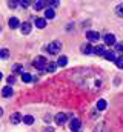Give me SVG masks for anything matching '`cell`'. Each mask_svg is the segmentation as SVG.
Returning <instances> with one entry per match:
<instances>
[{"label": "cell", "instance_id": "obj_1", "mask_svg": "<svg viewBox=\"0 0 123 132\" xmlns=\"http://www.w3.org/2000/svg\"><path fill=\"white\" fill-rule=\"evenodd\" d=\"M46 51L49 54H59L62 51V43L60 42H51L48 46H46Z\"/></svg>", "mask_w": 123, "mask_h": 132}, {"label": "cell", "instance_id": "obj_2", "mask_svg": "<svg viewBox=\"0 0 123 132\" xmlns=\"http://www.w3.org/2000/svg\"><path fill=\"white\" fill-rule=\"evenodd\" d=\"M32 65L35 69H39V71H46V60H45V57H37L34 62H32Z\"/></svg>", "mask_w": 123, "mask_h": 132}, {"label": "cell", "instance_id": "obj_3", "mask_svg": "<svg viewBox=\"0 0 123 132\" xmlns=\"http://www.w3.org/2000/svg\"><path fill=\"white\" fill-rule=\"evenodd\" d=\"M68 118H69V117H68L66 114H63V112H59V114L56 115V118H54V120H56V125L62 126V125H65V123H66V120H68Z\"/></svg>", "mask_w": 123, "mask_h": 132}, {"label": "cell", "instance_id": "obj_4", "mask_svg": "<svg viewBox=\"0 0 123 132\" xmlns=\"http://www.w3.org/2000/svg\"><path fill=\"white\" fill-rule=\"evenodd\" d=\"M48 3H46V0H34V3H32V8L35 9V11H42V9H45V6H46Z\"/></svg>", "mask_w": 123, "mask_h": 132}, {"label": "cell", "instance_id": "obj_5", "mask_svg": "<svg viewBox=\"0 0 123 132\" xmlns=\"http://www.w3.org/2000/svg\"><path fill=\"white\" fill-rule=\"evenodd\" d=\"M103 57H105L108 62H116V60H117V52H116V51H106Z\"/></svg>", "mask_w": 123, "mask_h": 132}, {"label": "cell", "instance_id": "obj_6", "mask_svg": "<svg viewBox=\"0 0 123 132\" xmlns=\"http://www.w3.org/2000/svg\"><path fill=\"white\" fill-rule=\"evenodd\" d=\"M80 128H82V121L79 118H72L71 120V131L75 132V131H79Z\"/></svg>", "mask_w": 123, "mask_h": 132}, {"label": "cell", "instance_id": "obj_7", "mask_svg": "<svg viewBox=\"0 0 123 132\" xmlns=\"http://www.w3.org/2000/svg\"><path fill=\"white\" fill-rule=\"evenodd\" d=\"M86 38H88L89 42H98L100 34L95 32V31H88V32H86Z\"/></svg>", "mask_w": 123, "mask_h": 132}, {"label": "cell", "instance_id": "obj_8", "mask_svg": "<svg viewBox=\"0 0 123 132\" xmlns=\"http://www.w3.org/2000/svg\"><path fill=\"white\" fill-rule=\"evenodd\" d=\"M20 31H22L23 35H28V34L31 32V23H29V22L22 23V25H20Z\"/></svg>", "mask_w": 123, "mask_h": 132}, {"label": "cell", "instance_id": "obj_9", "mask_svg": "<svg viewBox=\"0 0 123 132\" xmlns=\"http://www.w3.org/2000/svg\"><path fill=\"white\" fill-rule=\"evenodd\" d=\"M105 43L109 45V46H111V45H116V43H117V42H116V35H114V34H106V35H105Z\"/></svg>", "mask_w": 123, "mask_h": 132}, {"label": "cell", "instance_id": "obj_10", "mask_svg": "<svg viewBox=\"0 0 123 132\" xmlns=\"http://www.w3.org/2000/svg\"><path fill=\"white\" fill-rule=\"evenodd\" d=\"M8 25H9V28H11V29H16V28H19V26H20V22H19V19H17V17H12V19H9Z\"/></svg>", "mask_w": 123, "mask_h": 132}, {"label": "cell", "instance_id": "obj_11", "mask_svg": "<svg viewBox=\"0 0 123 132\" xmlns=\"http://www.w3.org/2000/svg\"><path fill=\"white\" fill-rule=\"evenodd\" d=\"M20 121H23V117H22L19 112L12 114V117H11V123H12V125H19Z\"/></svg>", "mask_w": 123, "mask_h": 132}, {"label": "cell", "instance_id": "obj_12", "mask_svg": "<svg viewBox=\"0 0 123 132\" xmlns=\"http://www.w3.org/2000/svg\"><path fill=\"white\" fill-rule=\"evenodd\" d=\"M82 52H83V54H88V55H92V54H94V48H92L89 43H88V45H83V46H82Z\"/></svg>", "mask_w": 123, "mask_h": 132}, {"label": "cell", "instance_id": "obj_13", "mask_svg": "<svg viewBox=\"0 0 123 132\" xmlns=\"http://www.w3.org/2000/svg\"><path fill=\"white\" fill-rule=\"evenodd\" d=\"M35 26H37L39 29H43V28L46 26V20L42 19V17H37V19H35Z\"/></svg>", "mask_w": 123, "mask_h": 132}, {"label": "cell", "instance_id": "obj_14", "mask_svg": "<svg viewBox=\"0 0 123 132\" xmlns=\"http://www.w3.org/2000/svg\"><path fill=\"white\" fill-rule=\"evenodd\" d=\"M2 95L6 97V98L11 97V95H12V88H11V86H5V88L2 89Z\"/></svg>", "mask_w": 123, "mask_h": 132}, {"label": "cell", "instance_id": "obj_15", "mask_svg": "<svg viewBox=\"0 0 123 132\" xmlns=\"http://www.w3.org/2000/svg\"><path fill=\"white\" fill-rule=\"evenodd\" d=\"M45 17H46V19H54V17H56V11H54V8H48V9L45 11Z\"/></svg>", "mask_w": 123, "mask_h": 132}, {"label": "cell", "instance_id": "obj_16", "mask_svg": "<svg viewBox=\"0 0 123 132\" xmlns=\"http://www.w3.org/2000/svg\"><path fill=\"white\" fill-rule=\"evenodd\" d=\"M105 52H106V51H105V48H103L102 45H98V46L94 48V54H95V55H105Z\"/></svg>", "mask_w": 123, "mask_h": 132}, {"label": "cell", "instance_id": "obj_17", "mask_svg": "<svg viewBox=\"0 0 123 132\" xmlns=\"http://www.w3.org/2000/svg\"><path fill=\"white\" fill-rule=\"evenodd\" d=\"M22 80H23V83H31L32 81V75L28 74V72H23L22 74Z\"/></svg>", "mask_w": 123, "mask_h": 132}, {"label": "cell", "instance_id": "obj_18", "mask_svg": "<svg viewBox=\"0 0 123 132\" xmlns=\"http://www.w3.org/2000/svg\"><path fill=\"white\" fill-rule=\"evenodd\" d=\"M66 65H68V59L65 55H60L57 59V66H66Z\"/></svg>", "mask_w": 123, "mask_h": 132}, {"label": "cell", "instance_id": "obj_19", "mask_svg": "<svg viewBox=\"0 0 123 132\" xmlns=\"http://www.w3.org/2000/svg\"><path fill=\"white\" fill-rule=\"evenodd\" d=\"M20 5V0H8V6L11 8V9H14V8H17Z\"/></svg>", "mask_w": 123, "mask_h": 132}, {"label": "cell", "instance_id": "obj_20", "mask_svg": "<svg viewBox=\"0 0 123 132\" xmlns=\"http://www.w3.org/2000/svg\"><path fill=\"white\" fill-rule=\"evenodd\" d=\"M97 109H98V111L106 109V101H105V100H98V101H97Z\"/></svg>", "mask_w": 123, "mask_h": 132}, {"label": "cell", "instance_id": "obj_21", "mask_svg": "<svg viewBox=\"0 0 123 132\" xmlns=\"http://www.w3.org/2000/svg\"><path fill=\"white\" fill-rule=\"evenodd\" d=\"M23 123H25V125H32V123H34V117H32V115H25V117H23Z\"/></svg>", "mask_w": 123, "mask_h": 132}, {"label": "cell", "instance_id": "obj_22", "mask_svg": "<svg viewBox=\"0 0 123 132\" xmlns=\"http://www.w3.org/2000/svg\"><path fill=\"white\" fill-rule=\"evenodd\" d=\"M116 14H117L119 17H123V3H120V5L116 6Z\"/></svg>", "mask_w": 123, "mask_h": 132}, {"label": "cell", "instance_id": "obj_23", "mask_svg": "<svg viewBox=\"0 0 123 132\" xmlns=\"http://www.w3.org/2000/svg\"><path fill=\"white\" fill-rule=\"evenodd\" d=\"M8 57H9V51L6 48L0 49V59H8Z\"/></svg>", "mask_w": 123, "mask_h": 132}, {"label": "cell", "instance_id": "obj_24", "mask_svg": "<svg viewBox=\"0 0 123 132\" xmlns=\"http://www.w3.org/2000/svg\"><path fill=\"white\" fill-rule=\"evenodd\" d=\"M46 3L51 6V8H57L60 5V0H46Z\"/></svg>", "mask_w": 123, "mask_h": 132}, {"label": "cell", "instance_id": "obj_25", "mask_svg": "<svg viewBox=\"0 0 123 132\" xmlns=\"http://www.w3.org/2000/svg\"><path fill=\"white\" fill-rule=\"evenodd\" d=\"M56 69H57V63H48L46 65V71L48 72H54Z\"/></svg>", "mask_w": 123, "mask_h": 132}, {"label": "cell", "instance_id": "obj_26", "mask_svg": "<svg viewBox=\"0 0 123 132\" xmlns=\"http://www.w3.org/2000/svg\"><path fill=\"white\" fill-rule=\"evenodd\" d=\"M116 65H117V68H119V69H123V55H119V57H117Z\"/></svg>", "mask_w": 123, "mask_h": 132}, {"label": "cell", "instance_id": "obj_27", "mask_svg": "<svg viewBox=\"0 0 123 132\" xmlns=\"http://www.w3.org/2000/svg\"><path fill=\"white\" fill-rule=\"evenodd\" d=\"M31 5V0H20V6L22 8H28Z\"/></svg>", "mask_w": 123, "mask_h": 132}, {"label": "cell", "instance_id": "obj_28", "mask_svg": "<svg viewBox=\"0 0 123 132\" xmlns=\"http://www.w3.org/2000/svg\"><path fill=\"white\" fill-rule=\"evenodd\" d=\"M12 71L14 72H22V65L20 63H16V65L12 66Z\"/></svg>", "mask_w": 123, "mask_h": 132}, {"label": "cell", "instance_id": "obj_29", "mask_svg": "<svg viewBox=\"0 0 123 132\" xmlns=\"http://www.w3.org/2000/svg\"><path fill=\"white\" fill-rule=\"evenodd\" d=\"M116 52H123V43H116Z\"/></svg>", "mask_w": 123, "mask_h": 132}, {"label": "cell", "instance_id": "obj_30", "mask_svg": "<svg viewBox=\"0 0 123 132\" xmlns=\"http://www.w3.org/2000/svg\"><path fill=\"white\" fill-rule=\"evenodd\" d=\"M6 80H8V85H12V83L16 81V77H14V75H9Z\"/></svg>", "mask_w": 123, "mask_h": 132}, {"label": "cell", "instance_id": "obj_31", "mask_svg": "<svg viewBox=\"0 0 123 132\" xmlns=\"http://www.w3.org/2000/svg\"><path fill=\"white\" fill-rule=\"evenodd\" d=\"M43 132H54V128H51V126H49V128H45Z\"/></svg>", "mask_w": 123, "mask_h": 132}, {"label": "cell", "instance_id": "obj_32", "mask_svg": "<svg viewBox=\"0 0 123 132\" xmlns=\"http://www.w3.org/2000/svg\"><path fill=\"white\" fill-rule=\"evenodd\" d=\"M2 115H3V109L0 108V117H2Z\"/></svg>", "mask_w": 123, "mask_h": 132}, {"label": "cell", "instance_id": "obj_33", "mask_svg": "<svg viewBox=\"0 0 123 132\" xmlns=\"http://www.w3.org/2000/svg\"><path fill=\"white\" fill-rule=\"evenodd\" d=\"M0 80H2V72H0Z\"/></svg>", "mask_w": 123, "mask_h": 132}, {"label": "cell", "instance_id": "obj_34", "mask_svg": "<svg viewBox=\"0 0 123 132\" xmlns=\"http://www.w3.org/2000/svg\"><path fill=\"white\" fill-rule=\"evenodd\" d=\"M75 132H79V131H75Z\"/></svg>", "mask_w": 123, "mask_h": 132}]
</instances>
